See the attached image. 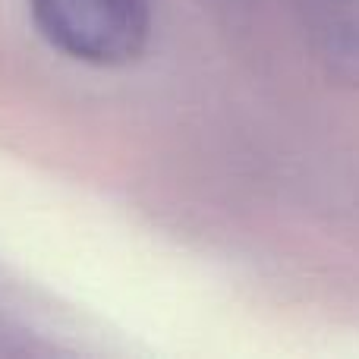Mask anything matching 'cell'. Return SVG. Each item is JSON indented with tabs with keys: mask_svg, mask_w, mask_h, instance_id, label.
I'll return each instance as SVG.
<instances>
[{
	"mask_svg": "<svg viewBox=\"0 0 359 359\" xmlns=\"http://www.w3.org/2000/svg\"><path fill=\"white\" fill-rule=\"evenodd\" d=\"M29 10L57 54L82 67L117 69L149 48L155 0H29Z\"/></svg>",
	"mask_w": 359,
	"mask_h": 359,
	"instance_id": "1",
	"label": "cell"
}]
</instances>
